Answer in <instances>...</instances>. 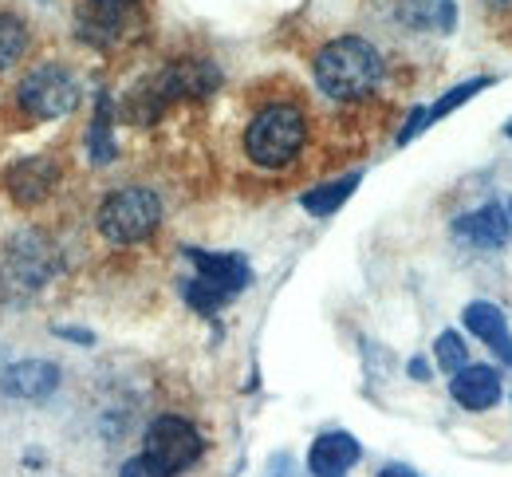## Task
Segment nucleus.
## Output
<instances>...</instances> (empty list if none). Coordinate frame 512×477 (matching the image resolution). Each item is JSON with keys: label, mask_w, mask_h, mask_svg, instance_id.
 I'll list each match as a JSON object with an SVG mask.
<instances>
[{"label": "nucleus", "mask_w": 512, "mask_h": 477, "mask_svg": "<svg viewBox=\"0 0 512 477\" xmlns=\"http://www.w3.org/2000/svg\"><path fill=\"white\" fill-rule=\"evenodd\" d=\"M316 83L323 95L351 103V99H367L379 83H383V56L371 40L363 36H335L316 52Z\"/></svg>", "instance_id": "1"}, {"label": "nucleus", "mask_w": 512, "mask_h": 477, "mask_svg": "<svg viewBox=\"0 0 512 477\" xmlns=\"http://www.w3.org/2000/svg\"><path fill=\"white\" fill-rule=\"evenodd\" d=\"M308 138V115L296 103H268L245 127V154L264 170H284Z\"/></svg>", "instance_id": "2"}, {"label": "nucleus", "mask_w": 512, "mask_h": 477, "mask_svg": "<svg viewBox=\"0 0 512 477\" xmlns=\"http://www.w3.org/2000/svg\"><path fill=\"white\" fill-rule=\"evenodd\" d=\"M162 221V198L146 186H123L111 198H103L95 225L103 233V241L111 245H138L146 241Z\"/></svg>", "instance_id": "3"}, {"label": "nucleus", "mask_w": 512, "mask_h": 477, "mask_svg": "<svg viewBox=\"0 0 512 477\" xmlns=\"http://www.w3.org/2000/svg\"><path fill=\"white\" fill-rule=\"evenodd\" d=\"M16 107L36 123L64 119L79 107V79L64 64H36L16 83Z\"/></svg>", "instance_id": "4"}, {"label": "nucleus", "mask_w": 512, "mask_h": 477, "mask_svg": "<svg viewBox=\"0 0 512 477\" xmlns=\"http://www.w3.org/2000/svg\"><path fill=\"white\" fill-rule=\"evenodd\" d=\"M201 450H205L201 434L193 430V422L178 418V414H162V418H154L146 426V454L158 458L174 474L178 470H190L193 462L201 458Z\"/></svg>", "instance_id": "5"}, {"label": "nucleus", "mask_w": 512, "mask_h": 477, "mask_svg": "<svg viewBox=\"0 0 512 477\" xmlns=\"http://www.w3.org/2000/svg\"><path fill=\"white\" fill-rule=\"evenodd\" d=\"M138 0H83L75 12V32L91 48H115L123 40L130 12Z\"/></svg>", "instance_id": "6"}, {"label": "nucleus", "mask_w": 512, "mask_h": 477, "mask_svg": "<svg viewBox=\"0 0 512 477\" xmlns=\"http://www.w3.org/2000/svg\"><path fill=\"white\" fill-rule=\"evenodd\" d=\"M150 87L158 91L162 103L170 99H205L221 87V71L209 60H174L150 79Z\"/></svg>", "instance_id": "7"}, {"label": "nucleus", "mask_w": 512, "mask_h": 477, "mask_svg": "<svg viewBox=\"0 0 512 477\" xmlns=\"http://www.w3.org/2000/svg\"><path fill=\"white\" fill-rule=\"evenodd\" d=\"M4 186H8V198H12V202L36 205L60 186V166H56V158H48V154L20 158V162L4 174Z\"/></svg>", "instance_id": "8"}, {"label": "nucleus", "mask_w": 512, "mask_h": 477, "mask_svg": "<svg viewBox=\"0 0 512 477\" xmlns=\"http://www.w3.org/2000/svg\"><path fill=\"white\" fill-rule=\"evenodd\" d=\"M186 257L193 261L197 276H201L209 288H217L225 300H233L237 292H245V288L253 284V269H249V261H245L241 253H205V249H186Z\"/></svg>", "instance_id": "9"}, {"label": "nucleus", "mask_w": 512, "mask_h": 477, "mask_svg": "<svg viewBox=\"0 0 512 477\" xmlns=\"http://www.w3.org/2000/svg\"><path fill=\"white\" fill-rule=\"evenodd\" d=\"M60 387V367L48 359H24L12 363L0 379V395L8 399H24V403H44L48 395H56Z\"/></svg>", "instance_id": "10"}, {"label": "nucleus", "mask_w": 512, "mask_h": 477, "mask_svg": "<svg viewBox=\"0 0 512 477\" xmlns=\"http://www.w3.org/2000/svg\"><path fill=\"white\" fill-rule=\"evenodd\" d=\"M449 395L461 410H489L501 403V371L485 363H465L449 379Z\"/></svg>", "instance_id": "11"}, {"label": "nucleus", "mask_w": 512, "mask_h": 477, "mask_svg": "<svg viewBox=\"0 0 512 477\" xmlns=\"http://www.w3.org/2000/svg\"><path fill=\"white\" fill-rule=\"evenodd\" d=\"M453 233L461 241L477 245V249H501V245H509L512 221L509 213H505V205L489 202L481 205V209H473V213H465V217H457L453 221Z\"/></svg>", "instance_id": "12"}, {"label": "nucleus", "mask_w": 512, "mask_h": 477, "mask_svg": "<svg viewBox=\"0 0 512 477\" xmlns=\"http://www.w3.org/2000/svg\"><path fill=\"white\" fill-rule=\"evenodd\" d=\"M359 458H363V446L347 430H327L308 450V470L312 477H347Z\"/></svg>", "instance_id": "13"}, {"label": "nucleus", "mask_w": 512, "mask_h": 477, "mask_svg": "<svg viewBox=\"0 0 512 477\" xmlns=\"http://www.w3.org/2000/svg\"><path fill=\"white\" fill-rule=\"evenodd\" d=\"M461 320H465V328H469L477 340L489 343V351H493L505 367H512V332H509L505 312H501L497 304H489V300H473V304H465Z\"/></svg>", "instance_id": "14"}, {"label": "nucleus", "mask_w": 512, "mask_h": 477, "mask_svg": "<svg viewBox=\"0 0 512 477\" xmlns=\"http://www.w3.org/2000/svg\"><path fill=\"white\" fill-rule=\"evenodd\" d=\"M398 20L414 32H453L457 8L453 0H398Z\"/></svg>", "instance_id": "15"}, {"label": "nucleus", "mask_w": 512, "mask_h": 477, "mask_svg": "<svg viewBox=\"0 0 512 477\" xmlns=\"http://www.w3.org/2000/svg\"><path fill=\"white\" fill-rule=\"evenodd\" d=\"M359 182H363L359 170H355V174H343V178H335V182H323V186H316V190H308V194L300 198V205H304L312 217H331L339 205L355 194Z\"/></svg>", "instance_id": "16"}, {"label": "nucleus", "mask_w": 512, "mask_h": 477, "mask_svg": "<svg viewBox=\"0 0 512 477\" xmlns=\"http://www.w3.org/2000/svg\"><path fill=\"white\" fill-rule=\"evenodd\" d=\"M87 154L95 166H107L115 158V131H111V99L107 91H99L95 99V119H91V135H87Z\"/></svg>", "instance_id": "17"}, {"label": "nucleus", "mask_w": 512, "mask_h": 477, "mask_svg": "<svg viewBox=\"0 0 512 477\" xmlns=\"http://www.w3.org/2000/svg\"><path fill=\"white\" fill-rule=\"evenodd\" d=\"M28 52V24L16 12H0V71L20 64Z\"/></svg>", "instance_id": "18"}, {"label": "nucleus", "mask_w": 512, "mask_h": 477, "mask_svg": "<svg viewBox=\"0 0 512 477\" xmlns=\"http://www.w3.org/2000/svg\"><path fill=\"white\" fill-rule=\"evenodd\" d=\"M485 87H493V79L489 75H477V79H465V83H457V87H449L446 95L434 103V107H426V115H430V123H438V119H446L449 111H457L461 103H469L477 91H485Z\"/></svg>", "instance_id": "19"}, {"label": "nucleus", "mask_w": 512, "mask_h": 477, "mask_svg": "<svg viewBox=\"0 0 512 477\" xmlns=\"http://www.w3.org/2000/svg\"><path fill=\"white\" fill-rule=\"evenodd\" d=\"M434 359H438V367H442L446 375H457V371L469 363V347H465V340H461L457 332H442L438 343H434Z\"/></svg>", "instance_id": "20"}, {"label": "nucleus", "mask_w": 512, "mask_h": 477, "mask_svg": "<svg viewBox=\"0 0 512 477\" xmlns=\"http://www.w3.org/2000/svg\"><path fill=\"white\" fill-rule=\"evenodd\" d=\"M182 296H186V304H190L193 312H201V316H213L221 304H229V300H225L217 288H209L201 276H193V280L182 284Z\"/></svg>", "instance_id": "21"}, {"label": "nucleus", "mask_w": 512, "mask_h": 477, "mask_svg": "<svg viewBox=\"0 0 512 477\" xmlns=\"http://www.w3.org/2000/svg\"><path fill=\"white\" fill-rule=\"evenodd\" d=\"M119 477H174V470H166L158 458H150V454L142 450L138 458H130L127 466L119 470Z\"/></svg>", "instance_id": "22"}, {"label": "nucleus", "mask_w": 512, "mask_h": 477, "mask_svg": "<svg viewBox=\"0 0 512 477\" xmlns=\"http://www.w3.org/2000/svg\"><path fill=\"white\" fill-rule=\"evenodd\" d=\"M426 127H430V115H426V107H414V111H410V119H406V127H402V135H398V146L414 142V138L422 135Z\"/></svg>", "instance_id": "23"}, {"label": "nucleus", "mask_w": 512, "mask_h": 477, "mask_svg": "<svg viewBox=\"0 0 512 477\" xmlns=\"http://www.w3.org/2000/svg\"><path fill=\"white\" fill-rule=\"evenodd\" d=\"M56 336H60V340H71V343H83V347H91V343H95V336H91V332H83V328H56Z\"/></svg>", "instance_id": "24"}, {"label": "nucleus", "mask_w": 512, "mask_h": 477, "mask_svg": "<svg viewBox=\"0 0 512 477\" xmlns=\"http://www.w3.org/2000/svg\"><path fill=\"white\" fill-rule=\"evenodd\" d=\"M410 375H414L418 383H426V379H430V367H426V359H410Z\"/></svg>", "instance_id": "25"}, {"label": "nucleus", "mask_w": 512, "mask_h": 477, "mask_svg": "<svg viewBox=\"0 0 512 477\" xmlns=\"http://www.w3.org/2000/svg\"><path fill=\"white\" fill-rule=\"evenodd\" d=\"M379 477H418V474H414L410 466H386V470Z\"/></svg>", "instance_id": "26"}, {"label": "nucleus", "mask_w": 512, "mask_h": 477, "mask_svg": "<svg viewBox=\"0 0 512 477\" xmlns=\"http://www.w3.org/2000/svg\"><path fill=\"white\" fill-rule=\"evenodd\" d=\"M505 135H509V138H512V119H509V123H505Z\"/></svg>", "instance_id": "27"}, {"label": "nucleus", "mask_w": 512, "mask_h": 477, "mask_svg": "<svg viewBox=\"0 0 512 477\" xmlns=\"http://www.w3.org/2000/svg\"><path fill=\"white\" fill-rule=\"evenodd\" d=\"M505 213H509V221H512V202H509V205H505Z\"/></svg>", "instance_id": "28"}]
</instances>
